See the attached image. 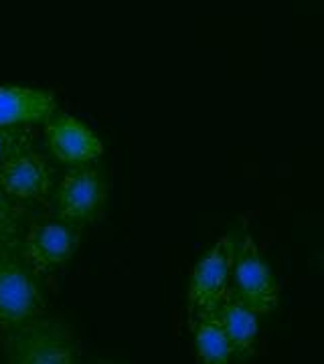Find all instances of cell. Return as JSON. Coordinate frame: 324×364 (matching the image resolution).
Wrapping results in <instances>:
<instances>
[{"mask_svg": "<svg viewBox=\"0 0 324 364\" xmlns=\"http://www.w3.org/2000/svg\"><path fill=\"white\" fill-rule=\"evenodd\" d=\"M234 294L258 314H270L280 304V286L272 267L263 259L256 239L241 227L235 235Z\"/></svg>", "mask_w": 324, "mask_h": 364, "instance_id": "277c9868", "label": "cell"}, {"mask_svg": "<svg viewBox=\"0 0 324 364\" xmlns=\"http://www.w3.org/2000/svg\"><path fill=\"white\" fill-rule=\"evenodd\" d=\"M28 128H0V164L11 158L23 154L26 150H33L37 142V134Z\"/></svg>", "mask_w": 324, "mask_h": 364, "instance_id": "4fadbf2b", "label": "cell"}, {"mask_svg": "<svg viewBox=\"0 0 324 364\" xmlns=\"http://www.w3.org/2000/svg\"><path fill=\"white\" fill-rule=\"evenodd\" d=\"M31 213L0 193V253H16Z\"/></svg>", "mask_w": 324, "mask_h": 364, "instance_id": "7c38bea8", "label": "cell"}, {"mask_svg": "<svg viewBox=\"0 0 324 364\" xmlns=\"http://www.w3.org/2000/svg\"><path fill=\"white\" fill-rule=\"evenodd\" d=\"M39 277L19 253H0V330L39 318L45 308Z\"/></svg>", "mask_w": 324, "mask_h": 364, "instance_id": "5b68a950", "label": "cell"}, {"mask_svg": "<svg viewBox=\"0 0 324 364\" xmlns=\"http://www.w3.org/2000/svg\"><path fill=\"white\" fill-rule=\"evenodd\" d=\"M0 364H81L69 328L53 318H33L2 330Z\"/></svg>", "mask_w": 324, "mask_h": 364, "instance_id": "6da1fadb", "label": "cell"}, {"mask_svg": "<svg viewBox=\"0 0 324 364\" xmlns=\"http://www.w3.org/2000/svg\"><path fill=\"white\" fill-rule=\"evenodd\" d=\"M108 200L104 172L93 164L67 168L53 191V215L63 221L85 227L100 219Z\"/></svg>", "mask_w": 324, "mask_h": 364, "instance_id": "3957f363", "label": "cell"}, {"mask_svg": "<svg viewBox=\"0 0 324 364\" xmlns=\"http://www.w3.org/2000/svg\"><path fill=\"white\" fill-rule=\"evenodd\" d=\"M81 239V227L55 215L35 219L31 217L16 253L37 275H45L61 269L73 259Z\"/></svg>", "mask_w": 324, "mask_h": 364, "instance_id": "7a4b0ae2", "label": "cell"}, {"mask_svg": "<svg viewBox=\"0 0 324 364\" xmlns=\"http://www.w3.org/2000/svg\"><path fill=\"white\" fill-rule=\"evenodd\" d=\"M215 312L219 316L223 330H225L227 338L234 346L235 356L237 358L251 356L256 350V342H258L259 314L251 310L246 301L234 291L227 294V298L221 301Z\"/></svg>", "mask_w": 324, "mask_h": 364, "instance_id": "30bf717a", "label": "cell"}, {"mask_svg": "<svg viewBox=\"0 0 324 364\" xmlns=\"http://www.w3.org/2000/svg\"><path fill=\"white\" fill-rule=\"evenodd\" d=\"M57 181L51 160L35 148L0 164V193L28 213L51 200Z\"/></svg>", "mask_w": 324, "mask_h": 364, "instance_id": "8992f818", "label": "cell"}, {"mask_svg": "<svg viewBox=\"0 0 324 364\" xmlns=\"http://www.w3.org/2000/svg\"><path fill=\"white\" fill-rule=\"evenodd\" d=\"M234 249L235 237L223 235L207 253L194 263L189 279V314L197 316L213 312L229 294V282L234 277Z\"/></svg>", "mask_w": 324, "mask_h": 364, "instance_id": "52a82bcc", "label": "cell"}, {"mask_svg": "<svg viewBox=\"0 0 324 364\" xmlns=\"http://www.w3.org/2000/svg\"><path fill=\"white\" fill-rule=\"evenodd\" d=\"M194 350L201 364H229L235 356L234 346L227 338L217 312L191 316Z\"/></svg>", "mask_w": 324, "mask_h": 364, "instance_id": "8fae6325", "label": "cell"}, {"mask_svg": "<svg viewBox=\"0 0 324 364\" xmlns=\"http://www.w3.org/2000/svg\"><path fill=\"white\" fill-rule=\"evenodd\" d=\"M57 112L55 93L25 85H0V128L43 126Z\"/></svg>", "mask_w": 324, "mask_h": 364, "instance_id": "9c48e42d", "label": "cell"}, {"mask_svg": "<svg viewBox=\"0 0 324 364\" xmlns=\"http://www.w3.org/2000/svg\"><path fill=\"white\" fill-rule=\"evenodd\" d=\"M43 134L53 160L67 168L93 164L104 154L102 138L79 117L59 109L43 124Z\"/></svg>", "mask_w": 324, "mask_h": 364, "instance_id": "ba28073f", "label": "cell"}]
</instances>
